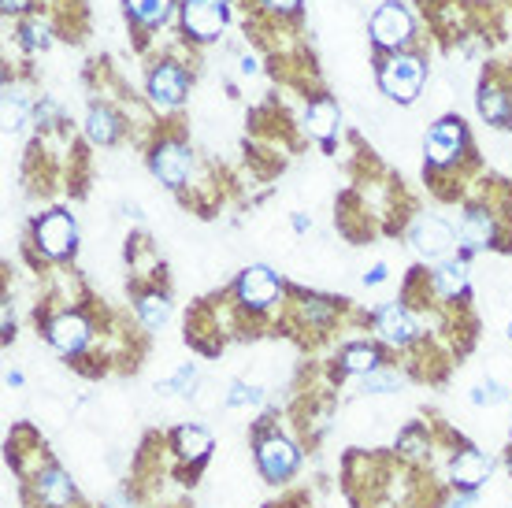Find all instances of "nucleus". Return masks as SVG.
Segmentation results:
<instances>
[{
    "instance_id": "nucleus-1",
    "label": "nucleus",
    "mask_w": 512,
    "mask_h": 508,
    "mask_svg": "<svg viewBox=\"0 0 512 508\" xmlns=\"http://www.w3.org/2000/svg\"><path fill=\"white\" fill-rule=\"evenodd\" d=\"M423 78H427V64L412 52H394L383 67H379V89H383L390 101L412 104L420 97Z\"/></svg>"
},
{
    "instance_id": "nucleus-2",
    "label": "nucleus",
    "mask_w": 512,
    "mask_h": 508,
    "mask_svg": "<svg viewBox=\"0 0 512 508\" xmlns=\"http://www.w3.org/2000/svg\"><path fill=\"white\" fill-rule=\"evenodd\" d=\"M368 30H372L375 49L401 52L412 41V34H416V23H412V12L401 0H386L383 8L372 15V26H368Z\"/></svg>"
},
{
    "instance_id": "nucleus-3",
    "label": "nucleus",
    "mask_w": 512,
    "mask_h": 508,
    "mask_svg": "<svg viewBox=\"0 0 512 508\" xmlns=\"http://www.w3.org/2000/svg\"><path fill=\"white\" fill-rule=\"evenodd\" d=\"M234 297H238V305H242L245 312H268V308L282 297V282L275 279L271 267L253 264L238 275V282H234Z\"/></svg>"
},
{
    "instance_id": "nucleus-4",
    "label": "nucleus",
    "mask_w": 512,
    "mask_h": 508,
    "mask_svg": "<svg viewBox=\"0 0 512 508\" xmlns=\"http://www.w3.org/2000/svg\"><path fill=\"white\" fill-rule=\"evenodd\" d=\"M34 245H38L49 260H67V256H75V249H78L75 219L67 216V212H49V216H41L38 223H34Z\"/></svg>"
},
{
    "instance_id": "nucleus-5",
    "label": "nucleus",
    "mask_w": 512,
    "mask_h": 508,
    "mask_svg": "<svg viewBox=\"0 0 512 508\" xmlns=\"http://www.w3.org/2000/svg\"><path fill=\"white\" fill-rule=\"evenodd\" d=\"M468 149V130L457 115H449V119H438L427 141H423V153H427V164L435 167H449L461 160V153Z\"/></svg>"
},
{
    "instance_id": "nucleus-6",
    "label": "nucleus",
    "mask_w": 512,
    "mask_h": 508,
    "mask_svg": "<svg viewBox=\"0 0 512 508\" xmlns=\"http://www.w3.org/2000/svg\"><path fill=\"white\" fill-rule=\"evenodd\" d=\"M182 30L190 41H216L227 26V0H182Z\"/></svg>"
},
{
    "instance_id": "nucleus-7",
    "label": "nucleus",
    "mask_w": 512,
    "mask_h": 508,
    "mask_svg": "<svg viewBox=\"0 0 512 508\" xmlns=\"http://www.w3.org/2000/svg\"><path fill=\"white\" fill-rule=\"evenodd\" d=\"M256 464H260L268 483H286L297 471V464H301V453H297V445L290 438L264 434V438H256Z\"/></svg>"
},
{
    "instance_id": "nucleus-8",
    "label": "nucleus",
    "mask_w": 512,
    "mask_h": 508,
    "mask_svg": "<svg viewBox=\"0 0 512 508\" xmlns=\"http://www.w3.org/2000/svg\"><path fill=\"white\" fill-rule=\"evenodd\" d=\"M190 93V75L179 60H160V64L149 71V97H153L156 108H179Z\"/></svg>"
},
{
    "instance_id": "nucleus-9",
    "label": "nucleus",
    "mask_w": 512,
    "mask_h": 508,
    "mask_svg": "<svg viewBox=\"0 0 512 508\" xmlns=\"http://www.w3.org/2000/svg\"><path fill=\"white\" fill-rule=\"evenodd\" d=\"M149 167H153V175L160 178L164 186L179 190V186H186V178H190L193 153L179 138H164L153 153H149Z\"/></svg>"
},
{
    "instance_id": "nucleus-10",
    "label": "nucleus",
    "mask_w": 512,
    "mask_h": 508,
    "mask_svg": "<svg viewBox=\"0 0 512 508\" xmlns=\"http://www.w3.org/2000/svg\"><path fill=\"white\" fill-rule=\"evenodd\" d=\"M409 242L423 260H446L449 249L457 245V234L446 219L438 216H416V223L409 227Z\"/></svg>"
},
{
    "instance_id": "nucleus-11",
    "label": "nucleus",
    "mask_w": 512,
    "mask_h": 508,
    "mask_svg": "<svg viewBox=\"0 0 512 508\" xmlns=\"http://www.w3.org/2000/svg\"><path fill=\"white\" fill-rule=\"evenodd\" d=\"M45 334H49V345L56 349V353L78 356L86 345H90L93 327L82 312H60V316H52L49 323H45Z\"/></svg>"
},
{
    "instance_id": "nucleus-12",
    "label": "nucleus",
    "mask_w": 512,
    "mask_h": 508,
    "mask_svg": "<svg viewBox=\"0 0 512 508\" xmlns=\"http://www.w3.org/2000/svg\"><path fill=\"white\" fill-rule=\"evenodd\" d=\"M375 334H379L386 345L405 349L409 342H416L420 327H416V319H412L409 308L401 305V301H394V305H383L379 312H375Z\"/></svg>"
},
{
    "instance_id": "nucleus-13",
    "label": "nucleus",
    "mask_w": 512,
    "mask_h": 508,
    "mask_svg": "<svg viewBox=\"0 0 512 508\" xmlns=\"http://www.w3.org/2000/svg\"><path fill=\"white\" fill-rule=\"evenodd\" d=\"M34 494L45 508H71L75 505V483L67 479L64 468L56 464H45V468L34 475Z\"/></svg>"
},
{
    "instance_id": "nucleus-14",
    "label": "nucleus",
    "mask_w": 512,
    "mask_h": 508,
    "mask_svg": "<svg viewBox=\"0 0 512 508\" xmlns=\"http://www.w3.org/2000/svg\"><path fill=\"white\" fill-rule=\"evenodd\" d=\"M490 471H494V464H490L487 453L461 449V453L453 457V464H449V479H453L457 490H479V486L490 479Z\"/></svg>"
},
{
    "instance_id": "nucleus-15",
    "label": "nucleus",
    "mask_w": 512,
    "mask_h": 508,
    "mask_svg": "<svg viewBox=\"0 0 512 508\" xmlns=\"http://www.w3.org/2000/svg\"><path fill=\"white\" fill-rule=\"evenodd\" d=\"M338 123H342V112H338V104L331 97H316V101L308 104L305 112V127L312 138L323 141V149L331 153L334 149V134H338Z\"/></svg>"
},
{
    "instance_id": "nucleus-16",
    "label": "nucleus",
    "mask_w": 512,
    "mask_h": 508,
    "mask_svg": "<svg viewBox=\"0 0 512 508\" xmlns=\"http://www.w3.org/2000/svg\"><path fill=\"white\" fill-rule=\"evenodd\" d=\"M457 238L468 253H483L494 245V216H490L487 208H468L461 219V230H457Z\"/></svg>"
},
{
    "instance_id": "nucleus-17",
    "label": "nucleus",
    "mask_w": 512,
    "mask_h": 508,
    "mask_svg": "<svg viewBox=\"0 0 512 508\" xmlns=\"http://www.w3.org/2000/svg\"><path fill=\"white\" fill-rule=\"evenodd\" d=\"M171 449H175L179 460H186V464H201V460H208L212 434H208L205 427H197V423H182V427H175V434H171Z\"/></svg>"
},
{
    "instance_id": "nucleus-18",
    "label": "nucleus",
    "mask_w": 512,
    "mask_h": 508,
    "mask_svg": "<svg viewBox=\"0 0 512 508\" xmlns=\"http://www.w3.org/2000/svg\"><path fill=\"white\" fill-rule=\"evenodd\" d=\"M475 104H479V115L487 119L490 127H501V130L512 127V97L498 86V82H483Z\"/></svg>"
},
{
    "instance_id": "nucleus-19",
    "label": "nucleus",
    "mask_w": 512,
    "mask_h": 508,
    "mask_svg": "<svg viewBox=\"0 0 512 508\" xmlns=\"http://www.w3.org/2000/svg\"><path fill=\"white\" fill-rule=\"evenodd\" d=\"M431 286L446 301L464 297L468 293V267H464V260H438V267L431 271Z\"/></svg>"
},
{
    "instance_id": "nucleus-20",
    "label": "nucleus",
    "mask_w": 512,
    "mask_h": 508,
    "mask_svg": "<svg viewBox=\"0 0 512 508\" xmlns=\"http://www.w3.org/2000/svg\"><path fill=\"white\" fill-rule=\"evenodd\" d=\"M86 134L93 145H116V138L123 134V119L108 104H93L86 115Z\"/></svg>"
},
{
    "instance_id": "nucleus-21",
    "label": "nucleus",
    "mask_w": 512,
    "mask_h": 508,
    "mask_svg": "<svg viewBox=\"0 0 512 508\" xmlns=\"http://www.w3.org/2000/svg\"><path fill=\"white\" fill-rule=\"evenodd\" d=\"M127 4V15L134 19L138 26L145 30H156V26H164L175 12V0H123Z\"/></svg>"
},
{
    "instance_id": "nucleus-22",
    "label": "nucleus",
    "mask_w": 512,
    "mask_h": 508,
    "mask_svg": "<svg viewBox=\"0 0 512 508\" xmlns=\"http://www.w3.org/2000/svg\"><path fill=\"white\" fill-rule=\"evenodd\" d=\"M138 319L149 331H160L167 319H171V301L164 290H145L138 297Z\"/></svg>"
},
{
    "instance_id": "nucleus-23",
    "label": "nucleus",
    "mask_w": 512,
    "mask_h": 508,
    "mask_svg": "<svg viewBox=\"0 0 512 508\" xmlns=\"http://www.w3.org/2000/svg\"><path fill=\"white\" fill-rule=\"evenodd\" d=\"M379 349L368 342H360V345H346L342 349V371L346 375H372V371H379Z\"/></svg>"
},
{
    "instance_id": "nucleus-24",
    "label": "nucleus",
    "mask_w": 512,
    "mask_h": 508,
    "mask_svg": "<svg viewBox=\"0 0 512 508\" xmlns=\"http://www.w3.org/2000/svg\"><path fill=\"white\" fill-rule=\"evenodd\" d=\"M301 316L308 327H331V319L338 316V305L331 297H301Z\"/></svg>"
},
{
    "instance_id": "nucleus-25",
    "label": "nucleus",
    "mask_w": 512,
    "mask_h": 508,
    "mask_svg": "<svg viewBox=\"0 0 512 508\" xmlns=\"http://www.w3.org/2000/svg\"><path fill=\"white\" fill-rule=\"evenodd\" d=\"M193 386H197V364H182V368L175 371V375H171L167 382H160L156 390H160V394H182V397H190Z\"/></svg>"
},
{
    "instance_id": "nucleus-26",
    "label": "nucleus",
    "mask_w": 512,
    "mask_h": 508,
    "mask_svg": "<svg viewBox=\"0 0 512 508\" xmlns=\"http://www.w3.org/2000/svg\"><path fill=\"white\" fill-rule=\"evenodd\" d=\"M15 38H19V45H26V49H45V45H49V26L41 23V19H26V23H19Z\"/></svg>"
},
{
    "instance_id": "nucleus-27",
    "label": "nucleus",
    "mask_w": 512,
    "mask_h": 508,
    "mask_svg": "<svg viewBox=\"0 0 512 508\" xmlns=\"http://www.w3.org/2000/svg\"><path fill=\"white\" fill-rule=\"evenodd\" d=\"M401 386V375L397 371H372V375H364V394H390Z\"/></svg>"
},
{
    "instance_id": "nucleus-28",
    "label": "nucleus",
    "mask_w": 512,
    "mask_h": 508,
    "mask_svg": "<svg viewBox=\"0 0 512 508\" xmlns=\"http://www.w3.org/2000/svg\"><path fill=\"white\" fill-rule=\"evenodd\" d=\"M260 401H264V394L256 386H245V382H231V390H227V405L231 408L260 405Z\"/></svg>"
},
{
    "instance_id": "nucleus-29",
    "label": "nucleus",
    "mask_w": 512,
    "mask_h": 508,
    "mask_svg": "<svg viewBox=\"0 0 512 508\" xmlns=\"http://www.w3.org/2000/svg\"><path fill=\"white\" fill-rule=\"evenodd\" d=\"M505 397H509V394L501 390L498 382H490V379L479 382V386L472 390V401H475V405H498V401H505Z\"/></svg>"
},
{
    "instance_id": "nucleus-30",
    "label": "nucleus",
    "mask_w": 512,
    "mask_h": 508,
    "mask_svg": "<svg viewBox=\"0 0 512 508\" xmlns=\"http://www.w3.org/2000/svg\"><path fill=\"white\" fill-rule=\"evenodd\" d=\"M397 449H405L409 457H420L423 449H427V442H423V427H409V431H401Z\"/></svg>"
},
{
    "instance_id": "nucleus-31",
    "label": "nucleus",
    "mask_w": 512,
    "mask_h": 508,
    "mask_svg": "<svg viewBox=\"0 0 512 508\" xmlns=\"http://www.w3.org/2000/svg\"><path fill=\"white\" fill-rule=\"evenodd\" d=\"M253 4L268 15H294L301 0H253Z\"/></svg>"
},
{
    "instance_id": "nucleus-32",
    "label": "nucleus",
    "mask_w": 512,
    "mask_h": 508,
    "mask_svg": "<svg viewBox=\"0 0 512 508\" xmlns=\"http://www.w3.org/2000/svg\"><path fill=\"white\" fill-rule=\"evenodd\" d=\"M379 282H386V267L375 264L372 271H364V286H379Z\"/></svg>"
},
{
    "instance_id": "nucleus-33",
    "label": "nucleus",
    "mask_w": 512,
    "mask_h": 508,
    "mask_svg": "<svg viewBox=\"0 0 512 508\" xmlns=\"http://www.w3.org/2000/svg\"><path fill=\"white\" fill-rule=\"evenodd\" d=\"M30 8H34V0H4V12H8V15L30 12Z\"/></svg>"
},
{
    "instance_id": "nucleus-34",
    "label": "nucleus",
    "mask_w": 512,
    "mask_h": 508,
    "mask_svg": "<svg viewBox=\"0 0 512 508\" xmlns=\"http://www.w3.org/2000/svg\"><path fill=\"white\" fill-rule=\"evenodd\" d=\"M308 227H312V223H308V216H305V212H297V216H294V230H297V234H305Z\"/></svg>"
},
{
    "instance_id": "nucleus-35",
    "label": "nucleus",
    "mask_w": 512,
    "mask_h": 508,
    "mask_svg": "<svg viewBox=\"0 0 512 508\" xmlns=\"http://www.w3.org/2000/svg\"><path fill=\"white\" fill-rule=\"evenodd\" d=\"M242 71H245V75H253V71H256V60H253V56H242Z\"/></svg>"
},
{
    "instance_id": "nucleus-36",
    "label": "nucleus",
    "mask_w": 512,
    "mask_h": 508,
    "mask_svg": "<svg viewBox=\"0 0 512 508\" xmlns=\"http://www.w3.org/2000/svg\"><path fill=\"white\" fill-rule=\"evenodd\" d=\"M8 386H23V375H19V371H8Z\"/></svg>"
},
{
    "instance_id": "nucleus-37",
    "label": "nucleus",
    "mask_w": 512,
    "mask_h": 508,
    "mask_svg": "<svg viewBox=\"0 0 512 508\" xmlns=\"http://www.w3.org/2000/svg\"><path fill=\"white\" fill-rule=\"evenodd\" d=\"M509 338H512V323H509Z\"/></svg>"
}]
</instances>
